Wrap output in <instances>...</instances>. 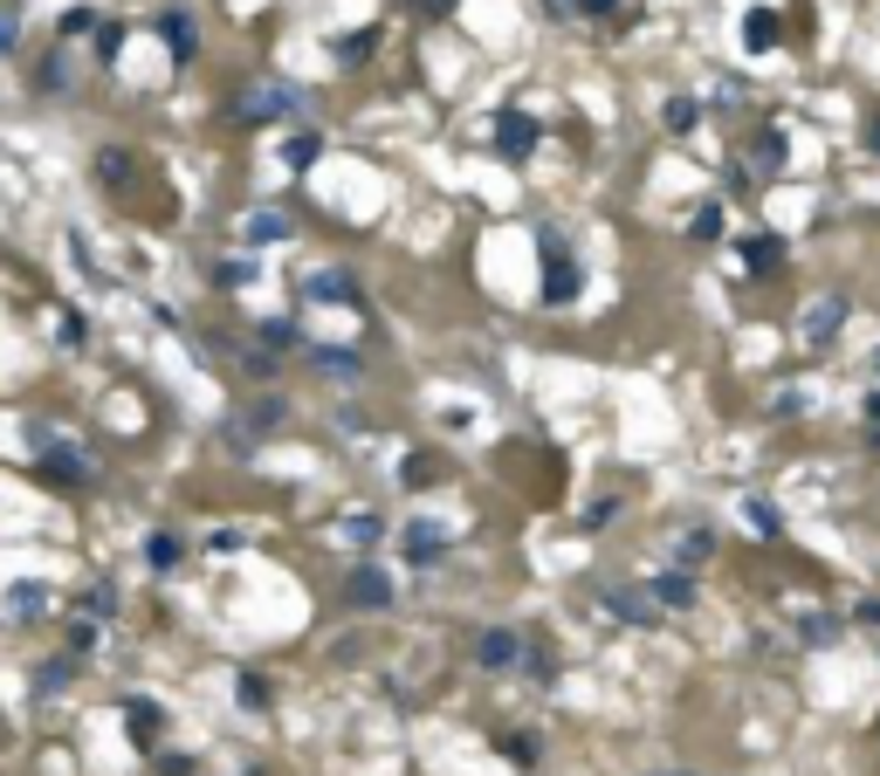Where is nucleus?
Segmentation results:
<instances>
[{"instance_id": "obj_1", "label": "nucleus", "mask_w": 880, "mask_h": 776, "mask_svg": "<svg viewBox=\"0 0 880 776\" xmlns=\"http://www.w3.org/2000/svg\"><path fill=\"white\" fill-rule=\"evenodd\" d=\"M296 111H303V90L296 83H275V76L235 90V117L241 124H282V117H296Z\"/></svg>"}, {"instance_id": "obj_2", "label": "nucleus", "mask_w": 880, "mask_h": 776, "mask_svg": "<svg viewBox=\"0 0 880 776\" xmlns=\"http://www.w3.org/2000/svg\"><path fill=\"white\" fill-rule=\"evenodd\" d=\"M282 412H290V406H282L275 392H269V399H255V406H241V412H227V420H221L227 454H255V447H262V440L282 426Z\"/></svg>"}, {"instance_id": "obj_3", "label": "nucleus", "mask_w": 880, "mask_h": 776, "mask_svg": "<svg viewBox=\"0 0 880 776\" xmlns=\"http://www.w3.org/2000/svg\"><path fill=\"white\" fill-rule=\"evenodd\" d=\"M537 248H543V303H572L578 289H585V269L572 262V241H564L557 235V227H543V235H537Z\"/></svg>"}, {"instance_id": "obj_4", "label": "nucleus", "mask_w": 880, "mask_h": 776, "mask_svg": "<svg viewBox=\"0 0 880 776\" xmlns=\"http://www.w3.org/2000/svg\"><path fill=\"white\" fill-rule=\"evenodd\" d=\"M599 605H606L612 618H627V626H654V618H661V612H654L661 598H654V591H633V584H606Z\"/></svg>"}, {"instance_id": "obj_5", "label": "nucleus", "mask_w": 880, "mask_h": 776, "mask_svg": "<svg viewBox=\"0 0 880 776\" xmlns=\"http://www.w3.org/2000/svg\"><path fill=\"white\" fill-rule=\"evenodd\" d=\"M516 660H523V639H516L509 626H488L475 639V666H488V674H503V666H516Z\"/></svg>"}, {"instance_id": "obj_6", "label": "nucleus", "mask_w": 880, "mask_h": 776, "mask_svg": "<svg viewBox=\"0 0 880 776\" xmlns=\"http://www.w3.org/2000/svg\"><path fill=\"white\" fill-rule=\"evenodd\" d=\"M42 468L56 475V481H69V488H83L90 481V460L69 447V440H42Z\"/></svg>"}, {"instance_id": "obj_7", "label": "nucleus", "mask_w": 880, "mask_h": 776, "mask_svg": "<svg viewBox=\"0 0 880 776\" xmlns=\"http://www.w3.org/2000/svg\"><path fill=\"white\" fill-rule=\"evenodd\" d=\"M241 241H248V248H269V241H290V214H282V206H255V214L241 220Z\"/></svg>"}, {"instance_id": "obj_8", "label": "nucleus", "mask_w": 880, "mask_h": 776, "mask_svg": "<svg viewBox=\"0 0 880 776\" xmlns=\"http://www.w3.org/2000/svg\"><path fill=\"white\" fill-rule=\"evenodd\" d=\"M345 591H351V605H393V578L372 571V563H358V571L345 578Z\"/></svg>"}, {"instance_id": "obj_9", "label": "nucleus", "mask_w": 880, "mask_h": 776, "mask_svg": "<svg viewBox=\"0 0 880 776\" xmlns=\"http://www.w3.org/2000/svg\"><path fill=\"white\" fill-rule=\"evenodd\" d=\"M496 145H503V159H523V151L537 145V124H530L523 111H503V117H496Z\"/></svg>"}, {"instance_id": "obj_10", "label": "nucleus", "mask_w": 880, "mask_h": 776, "mask_svg": "<svg viewBox=\"0 0 880 776\" xmlns=\"http://www.w3.org/2000/svg\"><path fill=\"white\" fill-rule=\"evenodd\" d=\"M839 317H846V303H839V296H819V303L805 309V344H833Z\"/></svg>"}, {"instance_id": "obj_11", "label": "nucleus", "mask_w": 880, "mask_h": 776, "mask_svg": "<svg viewBox=\"0 0 880 776\" xmlns=\"http://www.w3.org/2000/svg\"><path fill=\"white\" fill-rule=\"evenodd\" d=\"M440 550H448V529L440 523H406V557L413 563H440Z\"/></svg>"}, {"instance_id": "obj_12", "label": "nucleus", "mask_w": 880, "mask_h": 776, "mask_svg": "<svg viewBox=\"0 0 880 776\" xmlns=\"http://www.w3.org/2000/svg\"><path fill=\"white\" fill-rule=\"evenodd\" d=\"M303 289H309V303H358V282H351L345 269H324V275H309Z\"/></svg>"}, {"instance_id": "obj_13", "label": "nucleus", "mask_w": 880, "mask_h": 776, "mask_svg": "<svg viewBox=\"0 0 880 776\" xmlns=\"http://www.w3.org/2000/svg\"><path fill=\"white\" fill-rule=\"evenodd\" d=\"M159 35L172 42L179 62H193V21H187V14H159Z\"/></svg>"}, {"instance_id": "obj_14", "label": "nucleus", "mask_w": 880, "mask_h": 776, "mask_svg": "<svg viewBox=\"0 0 880 776\" xmlns=\"http://www.w3.org/2000/svg\"><path fill=\"white\" fill-rule=\"evenodd\" d=\"M179 557H187V550H179V536H166V529L145 543V563H151V571H179Z\"/></svg>"}, {"instance_id": "obj_15", "label": "nucleus", "mask_w": 880, "mask_h": 776, "mask_svg": "<svg viewBox=\"0 0 880 776\" xmlns=\"http://www.w3.org/2000/svg\"><path fill=\"white\" fill-rule=\"evenodd\" d=\"M654 598H661V605H675V612H681V605H695V584H688L681 571H667V578H654Z\"/></svg>"}, {"instance_id": "obj_16", "label": "nucleus", "mask_w": 880, "mask_h": 776, "mask_svg": "<svg viewBox=\"0 0 880 776\" xmlns=\"http://www.w3.org/2000/svg\"><path fill=\"white\" fill-rule=\"evenodd\" d=\"M709 550H715V536H709V529H688V536L675 543V563H681V571H688V563H702Z\"/></svg>"}, {"instance_id": "obj_17", "label": "nucleus", "mask_w": 880, "mask_h": 776, "mask_svg": "<svg viewBox=\"0 0 880 776\" xmlns=\"http://www.w3.org/2000/svg\"><path fill=\"white\" fill-rule=\"evenodd\" d=\"M97 179L103 186H124L132 179V151H97Z\"/></svg>"}, {"instance_id": "obj_18", "label": "nucleus", "mask_w": 880, "mask_h": 776, "mask_svg": "<svg viewBox=\"0 0 880 776\" xmlns=\"http://www.w3.org/2000/svg\"><path fill=\"white\" fill-rule=\"evenodd\" d=\"M69 674H76V660H48L42 674H35V694H63V687H69Z\"/></svg>"}, {"instance_id": "obj_19", "label": "nucleus", "mask_w": 880, "mask_h": 776, "mask_svg": "<svg viewBox=\"0 0 880 776\" xmlns=\"http://www.w3.org/2000/svg\"><path fill=\"white\" fill-rule=\"evenodd\" d=\"M48 605V584H14V618H35Z\"/></svg>"}, {"instance_id": "obj_20", "label": "nucleus", "mask_w": 880, "mask_h": 776, "mask_svg": "<svg viewBox=\"0 0 880 776\" xmlns=\"http://www.w3.org/2000/svg\"><path fill=\"white\" fill-rule=\"evenodd\" d=\"M132 735L138 742H159V708H151V701H132Z\"/></svg>"}, {"instance_id": "obj_21", "label": "nucleus", "mask_w": 880, "mask_h": 776, "mask_svg": "<svg viewBox=\"0 0 880 776\" xmlns=\"http://www.w3.org/2000/svg\"><path fill=\"white\" fill-rule=\"evenodd\" d=\"M255 338H262V351H290V344H296V323H275V317H269Z\"/></svg>"}, {"instance_id": "obj_22", "label": "nucleus", "mask_w": 880, "mask_h": 776, "mask_svg": "<svg viewBox=\"0 0 880 776\" xmlns=\"http://www.w3.org/2000/svg\"><path fill=\"white\" fill-rule=\"evenodd\" d=\"M83 612H90V618H111V612H117V591H111V584H90V591H83Z\"/></svg>"}, {"instance_id": "obj_23", "label": "nucleus", "mask_w": 880, "mask_h": 776, "mask_svg": "<svg viewBox=\"0 0 880 776\" xmlns=\"http://www.w3.org/2000/svg\"><path fill=\"white\" fill-rule=\"evenodd\" d=\"M743 35H749V48H770V42H778V21H770V14H749Z\"/></svg>"}, {"instance_id": "obj_24", "label": "nucleus", "mask_w": 880, "mask_h": 776, "mask_svg": "<svg viewBox=\"0 0 880 776\" xmlns=\"http://www.w3.org/2000/svg\"><path fill=\"white\" fill-rule=\"evenodd\" d=\"M309 365H317V372H345V378H351V372H358V357H351V351H309Z\"/></svg>"}, {"instance_id": "obj_25", "label": "nucleus", "mask_w": 880, "mask_h": 776, "mask_svg": "<svg viewBox=\"0 0 880 776\" xmlns=\"http://www.w3.org/2000/svg\"><path fill=\"white\" fill-rule=\"evenodd\" d=\"M688 235H695V241H715V235H722V206H715V199L702 206V214H695V227H688Z\"/></svg>"}, {"instance_id": "obj_26", "label": "nucleus", "mask_w": 880, "mask_h": 776, "mask_svg": "<svg viewBox=\"0 0 880 776\" xmlns=\"http://www.w3.org/2000/svg\"><path fill=\"white\" fill-rule=\"evenodd\" d=\"M695 117H702V111H695L688 96H675V103H667V132H695Z\"/></svg>"}, {"instance_id": "obj_27", "label": "nucleus", "mask_w": 880, "mask_h": 776, "mask_svg": "<svg viewBox=\"0 0 880 776\" xmlns=\"http://www.w3.org/2000/svg\"><path fill=\"white\" fill-rule=\"evenodd\" d=\"M214 282H227V289H248L255 269H248V262H221V269H214Z\"/></svg>"}, {"instance_id": "obj_28", "label": "nucleus", "mask_w": 880, "mask_h": 776, "mask_svg": "<svg viewBox=\"0 0 880 776\" xmlns=\"http://www.w3.org/2000/svg\"><path fill=\"white\" fill-rule=\"evenodd\" d=\"M21 42V14H14V0H0V48H14Z\"/></svg>"}, {"instance_id": "obj_29", "label": "nucleus", "mask_w": 880, "mask_h": 776, "mask_svg": "<svg viewBox=\"0 0 880 776\" xmlns=\"http://www.w3.org/2000/svg\"><path fill=\"white\" fill-rule=\"evenodd\" d=\"M35 83H42V90H69V62H63V56H48V69L35 76Z\"/></svg>"}, {"instance_id": "obj_30", "label": "nucleus", "mask_w": 880, "mask_h": 776, "mask_svg": "<svg viewBox=\"0 0 880 776\" xmlns=\"http://www.w3.org/2000/svg\"><path fill=\"white\" fill-rule=\"evenodd\" d=\"M743 262H749V269H770V262H778V241H749Z\"/></svg>"}, {"instance_id": "obj_31", "label": "nucleus", "mask_w": 880, "mask_h": 776, "mask_svg": "<svg viewBox=\"0 0 880 776\" xmlns=\"http://www.w3.org/2000/svg\"><path fill=\"white\" fill-rule=\"evenodd\" d=\"M241 701L262 708V701H269V681H262V674H241Z\"/></svg>"}, {"instance_id": "obj_32", "label": "nucleus", "mask_w": 880, "mask_h": 776, "mask_svg": "<svg viewBox=\"0 0 880 776\" xmlns=\"http://www.w3.org/2000/svg\"><path fill=\"white\" fill-rule=\"evenodd\" d=\"M309 159H317V138H309V132L290 138V166H309Z\"/></svg>"}, {"instance_id": "obj_33", "label": "nucleus", "mask_w": 880, "mask_h": 776, "mask_svg": "<svg viewBox=\"0 0 880 776\" xmlns=\"http://www.w3.org/2000/svg\"><path fill=\"white\" fill-rule=\"evenodd\" d=\"M619 0H578V14H612Z\"/></svg>"}, {"instance_id": "obj_34", "label": "nucleus", "mask_w": 880, "mask_h": 776, "mask_svg": "<svg viewBox=\"0 0 880 776\" xmlns=\"http://www.w3.org/2000/svg\"><path fill=\"white\" fill-rule=\"evenodd\" d=\"M867 433H873V440H880V392H873V399H867Z\"/></svg>"}, {"instance_id": "obj_35", "label": "nucleus", "mask_w": 880, "mask_h": 776, "mask_svg": "<svg viewBox=\"0 0 880 776\" xmlns=\"http://www.w3.org/2000/svg\"><path fill=\"white\" fill-rule=\"evenodd\" d=\"M867 145H873V151H880V117H873V124H867Z\"/></svg>"}, {"instance_id": "obj_36", "label": "nucleus", "mask_w": 880, "mask_h": 776, "mask_svg": "<svg viewBox=\"0 0 880 776\" xmlns=\"http://www.w3.org/2000/svg\"><path fill=\"white\" fill-rule=\"evenodd\" d=\"M448 8H454V0H433V14H448Z\"/></svg>"}, {"instance_id": "obj_37", "label": "nucleus", "mask_w": 880, "mask_h": 776, "mask_svg": "<svg viewBox=\"0 0 880 776\" xmlns=\"http://www.w3.org/2000/svg\"><path fill=\"white\" fill-rule=\"evenodd\" d=\"M873 365H880V357H873Z\"/></svg>"}]
</instances>
